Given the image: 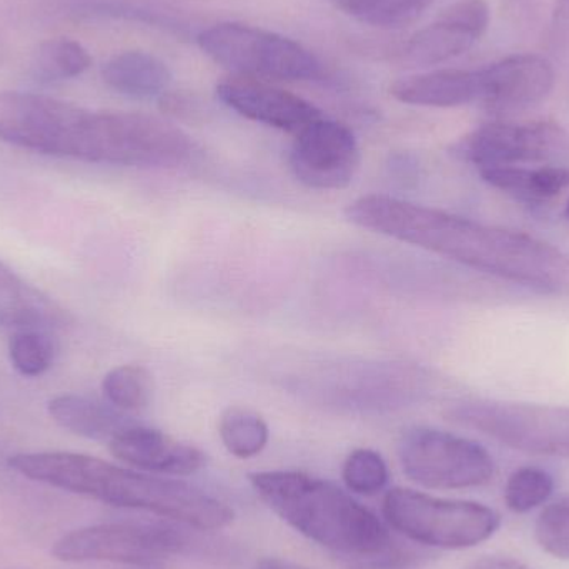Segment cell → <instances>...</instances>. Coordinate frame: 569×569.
<instances>
[{
	"mask_svg": "<svg viewBox=\"0 0 569 569\" xmlns=\"http://www.w3.org/2000/svg\"><path fill=\"white\" fill-rule=\"evenodd\" d=\"M0 140L46 156L139 169H173L193 150L189 136L159 117L97 112L32 92H0Z\"/></svg>",
	"mask_w": 569,
	"mask_h": 569,
	"instance_id": "cell-1",
	"label": "cell"
},
{
	"mask_svg": "<svg viewBox=\"0 0 569 569\" xmlns=\"http://www.w3.org/2000/svg\"><path fill=\"white\" fill-rule=\"evenodd\" d=\"M361 229L545 293H569V256L520 230L488 226L390 196H365L345 210Z\"/></svg>",
	"mask_w": 569,
	"mask_h": 569,
	"instance_id": "cell-2",
	"label": "cell"
},
{
	"mask_svg": "<svg viewBox=\"0 0 569 569\" xmlns=\"http://www.w3.org/2000/svg\"><path fill=\"white\" fill-rule=\"evenodd\" d=\"M9 465L29 480L112 507L159 515L199 531L222 530L236 518L229 505L186 481L153 477L89 455L20 453L13 455Z\"/></svg>",
	"mask_w": 569,
	"mask_h": 569,
	"instance_id": "cell-3",
	"label": "cell"
},
{
	"mask_svg": "<svg viewBox=\"0 0 569 569\" xmlns=\"http://www.w3.org/2000/svg\"><path fill=\"white\" fill-rule=\"evenodd\" d=\"M250 481L284 523L333 553L388 567L417 560L377 515L331 481L301 471H262L250 475Z\"/></svg>",
	"mask_w": 569,
	"mask_h": 569,
	"instance_id": "cell-4",
	"label": "cell"
},
{
	"mask_svg": "<svg viewBox=\"0 0 569 569\" xmlns=\"http://www.w3.org/2000/svg\"><path fill=\"white\" fill-rule=\"evenodd\" d=\"M391 528L408 540L441 550H467L490 540L500 515L475 501L443 500L408 488H393L383 500Z\"/></svg>",
	"mask_w": 569,
	"mask_h": 569,
	"instance_id": "cell-5",
	"label": "cell"
},
{
	"mask_svg": "<svg viewBox=\"0 0 569 569\" xmlns=\"http://www.w3.org/2000/svg\"><path fill=\"white\" fill-rule=\"evenodd\" d=\"M196 535L163 523H106L70 531L53 545V557L69 563L157 567L200 550Z\"/></svg>",
	"mask_w": 569,
	"mask_h": 569,
	"instance_id": "cell-6",
	"label": "cell"
},
{
	"mask_svg": "<svg viewBox=\"0 0 569 569\" xmlns=\"http://www.w3.org/2000/svg\"><path fill=\"white\" fill-rule=\"evenodd\" d=\"M451 423L480 431L513 450L569 458V407L501 400H461L450 405Z\"/></svg>",
	"mask_w": 569,
	"mask_h": 569,
	"instance_id": "cell-7",
	"label": "cell"
},
{
	"mask_svg": "<svg viewBox=\"0 0 569 569\" xmlns=\"http://www.w3.org/2000/svg\"><path fill=\"white\" fill-rule=\"evenodd\" d=\"M199 46L223 69L249 79L315 80L320 60L300 43L259 27L223 22L203 30Z\"/></svg>",
	"mask_w": 569,
	"mask_h": 569,
	"instance_id": "cell-8",
	"label": "cell"
},
{
	"mask_svg": "<svg viewBox=\"0 0 569 569\" xmlns=\"http://www.w3.org/2000/svg\"><path fill=\"white\" fill-rule=\"evenodd\" d=\"M405 475L430 490L485 487L495 477L493 457L477 441L435 428H413L401 438Z\"/></svg>",
	"mask_w": 569,
	"mask_h": 569,
	"instance_id": "cell-9",
	"label": "cell"
},
{
	"mask_svg": "<svg viewBox=\"0 0 569 569\" xmlns=\"http://www.w3.org/2000/svg\"><path fill=\"white\" fill-rule=\"evenodd\" d=\"M458 152L478 170L528 163L550 166L568 156L569 136L553 120L490 122L468 133Z\"/></svg>",
	"mask_w": 569,
	"mask_h": 569,
	"instance_id": "cell-10",
	"label": "cell"
},
{
	"mask_svg": "<svg viewBox=\"0 0 569 569\" xmlns=\"http://www.w3.org/2000/svg\"><path fill=\"white\" fill-rule=\"evenodd\" d=\"M360 167L357 137L345 123L320 117L295 137L290 169L295 179L313 190H343Z\"/></svg>",
	"mask_w": 569,
	"mask_h": 569,
	"instance_id": "cell-11",
	"label": "cell"
},
{
	"mask_svg": "<svg viewBox=\"0 0 569 569\" xmlns=\"http://www.w3.org/2000/svg\"><path fill=\"white\" fill-rule=\"evenodd\" d=\"M488 23L490 9L485 0H458L405 43L401 60L411 67L448 62L470 50L487 32Z\"/></svg>",
	"mask_w": 569,
	"mask_h": 569,
	"instance_id": "cell-12",
	"label": "cell"
},
{
	"mask_svg": "<svg viewBox=\"0 0 569 569\" xmlns=\"http://www.w3.org/2000/svg\"><path fill=\"white\" fill-rule=\"evenodd\" d=\"M478 72L480 102L495 113L520 112L543 102L557 80L553 63L538 53H515Z\"/></svg>",
	"mask_w": 569,
	"mask_h": 569,
	"instance_id": "cell-13",
	"label": "cell"
},
{
	"mask_svg": "<svg viewBox=\"0 0 569 569\" xmlns=\"http://www.w3.org/2000/svg\"><path fill=\"white\" fill-rule=\"evenodd\" d=\"M217 97L246 119L283 132L298 133L321 117L308 100L249 77L223 80L217 87Z\"/></svg>",
	"mask_w": 569,
	"mask_h": 569,
	"instance_id": "cell-14",
	"label": "cell"
},
{
	"mask_svg": "<svg viewBox=\"0 0 569 569\" xmlns=\"http://www.w3.org/2000/svg\"><path fill=\"white\" fill-rule=\"evenodd\" d=\"M117 460L146 473L189 477L206 467V455L162 431L130 425L109 441Z\"/></svg>",
	"mask_w": 569,
	"mask_h": 569,
	"instance_id": "cell-15",
	"label": "cell"
},
{
	"mask_svg": "<svg viewBox=\"0 0 569 569\" xmlns=\"http://www.w3.org/2000/svg\"><path fill=\"white\" fill-rule=\"evenodd\" d=\"M69 320L59 303L0 262V328L47 331Z\"/></svg>",
	"mask_w": 569,
	"mask_h": 569,
	"instance_id": "cell-16",
	"label": "cell"
},
{
	"mask_svg": "<svg viewBox=\"0 0 569 569\" xmlns=\"http://www.w3.org/2000/svg\"><path fill=\"white\" fill-rule=\"evenodd\" d=\"M391 96L403 103L421 107L468 106L480 102L481 80L477 70L441 69L397 80Z\"/></svg>",
	"mask_w": 569,
	"mask_h": 569,
	"instance_id": "cell-17",
	"label": "cell"
},
{
	"mask_svg": "<svg viewBox=\"0 0 569 569\" xmlns=\"http://www.w3.org/2000/svg\"><path fill=\"white\" fill-rule=\"evenodd\" d=\"M47 410L60 428L89 440L110 441L133 425L123 411L112 405L100 403L80 395H59L49 401Z\"/></svg>",
	"mask_w": 569,
	"mask_h": 569,
	"instance_id": "cell-18",
	"label": "cell"
},
{
	"mask_svg": "<svg viewBox=\"0 0 569 569\" xmlns=\"http://www.w3.org/2000/svg\"><path fill=\"white\" fill-rule=\"evenodd\" d=\"M488 186L527 203H547L557 199L569 187V170L565 167L523 166L491 167L478 170Z\"/></svg>",
	"mask_w": 569,
	"mask_h": 569,
	"instance_id": "cell-19",
	"label": "cell"
},
{
	"mask_svg": "<svg viewBox=\"0 0 569 569\" xmlns=\"http://www.w3.org/2000/svg\"><path fill=\"white\" fill-rule=\"evenodd\" d=\"M102 79L122 96L150 99L166 92L172 76L166 63L152 53L129 50L103 63Z\"/></svg>",
	"mask_w": 569,
	"mask_h": 569,
	"instance_id": "cell-20",
	"label": "cell"
},
{
	"mask_svg": "<svg viewBox=\"0 0 569 569\" xmlns=\"http://www.w3.org/2000/svg\"><path fill=\"white\" fill-rule=\"evenodd\" d=\"M92 66L89 50L69 37H56L37 47L30 72L39 82L52 83L82 76Z\"/></svg>",
	"mask_w": 569,
	"mask_h": 569,
	"instance_id": "cell-21",
	"label": "cell"
},
{
	"mask_svg": "<svg viewBox=\"0 0 569 569\" xmlns=\"http://www.w3.org/2000/svg\"><path fill=\"white\" fill-rule=\"evenodd\" d=\"M219 433L227 450L237 458L262 453L269 443V425L249 408L232 407L220 417Z\"/></svg>",
	"mask_w": 569,
	"mask_h": 569,
	"instance_id": "cell-22",
	"label": "cell"
},
{
	"mask_svg": "<svg viewBox=\"0 0 569 569\" xmlns=\"http://www.w3.org/2000/svg\"><path fill=\"white\" fill-rule=\"evenodd\" d=\"M107 401L123 413H136L149 407L153 397V377L140 365L113 368L102 381Z\"/></svg>",
	"mask_w": 569,
	"mask_h": 569,
	"instance_id": "cell-23",
	"label": "cell"
},
{
	"mask_svg": "<svg viewBox=\"0 0 569 569\" xmlns=\"http://www.w3.org/2000/svg\"><path fill=\"white\" fill-rule=\"evenodd\" d=\"M335 3L368 26L398 29L420 19L433 0H335Z\"/></svg>",
	"mask_w": 569,
	"mask_h": 569,
	"instance_id": "cell-24",
	"label": "cell"
},
{
	"mask_svg": "<svg viewBox=\"0 0 569 569\" xmlns=\"http://www.w3.org/2000/svg\"><path fill=\"white\" fill-rule=\"evenodd\" d=\"M10 363L23 377L46 373L53 363L56 347L43 330H19L9 343Z\"/></svg>",
	"mask_w": 569,
	"mask_h": 569,
	"instance_id": "cell-25",
	"label": "cell"
},
{
	"mask_svg": "<svg viewBox=\"0 0 569 569\" xmlns=\"http://www.w3.org/2000/svg\"><path fill=\"white\" fill-rule=\"evenodd\" d=\"M555 490L553 477L541 468H520L505 488V501L515 513H528L543 505Z\"/></svg>",
	"mask_w": 569,
	"mask_h": 569,
	"instance_id": "cell-26",
	"label": "cell"
},
{
	"mask_svg": "<svg viewBox=\"0 0 569 569\" xmlns=\"http://www.w3.org/2000/svg\"><path fill=\"white\" fill-rule=\"evenodd\" d=\"M343 481L348 490L358 495L378 493L388 483V467L377 451L360 448L350 453L343 465Z\"/></svg>",
	"mask_w": 569,
	"mask_h": 569,
	"instance_id": "cell-27",
	"label": "cell"
},
{
	"mask_svg": "<svg viewBox=\"0 0 569 569\" xmlns=\"http://www.w3.org/2000/svg\"><path fill=\"white\" fill-rule=\"evenodd\" d=\"M535 537L548 555L569 561V495L541 511Z\"/></svg>",
	"mask_w": 569,
	"mask_h": 569,
	"instance_id": "cell-28",
	"label": "cell"
},
{
	"mask_svg": "<svg viewBox=\"0 0 569 569\" xmlns=\"http://www.w3.org/2000/svg\"><path fill=\"white\" fill-rule=\"evenodd\" d=\"M553 30L557 39H569V0H557L555 3Z\"/></svg>",
	"mask_w": 569,
	"mask_h": 569,
	"instance_id": "cell-29",
	"label": "cell"
},
{
	"mask_svg": "<svg viewBox=\"0 0 569 569\" xmlns=\"http://www.w3.org/2000/svg\"><path fill=\"white\" fill-rule=\"evenodd\" d=\"M467 569H530L521 565L520 561L511 560L505 557H483L475 561Z\"/></svg>",
	"mask_w": 569,
	"mask_h": 569,
	"instance_id": "cell-30",
	"label": "cell"
},
{
	"mask_svg": "<svg viewBox=\"0 0 569 569\" xmlns=\"http://www.w3.org/2000/svg\"><path fill=\"white\" fill-rule=\"evenodd\" d=\"M257 569H307L300 565L290 563L283 560H266L257 567Z\"/></svg>",
	"mask_w": 569,
	"mask_h": 569,
	"instance_id": "cell-31",
	"label": "cell"
},
{
	"mask_svg": "<svg viewBox=\"0 0 569 569\" xmlns=\"http://www.w3.org/2000/svg\"><path fill=\"white\" fill-rule=\"evenodd\" d=\"M565 213H567V217L569 219V200H568V203H567V210H565Z\"/></svg>",
	"mask_w": 569,
	"mask_h": 569,
	"instance_id": "cell-32",
	"label": "cell"
}]
</instances>
